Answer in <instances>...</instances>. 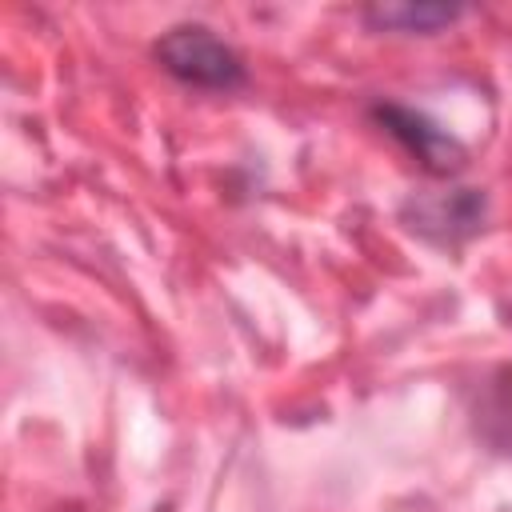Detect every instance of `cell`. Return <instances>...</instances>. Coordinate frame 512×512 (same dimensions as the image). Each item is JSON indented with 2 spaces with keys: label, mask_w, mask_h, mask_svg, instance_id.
<instances>
[{
  "label": "cell",
  "mask_w": 512,
  "mask_h": 512,
  "mask_svg": "<svg viewBox=\"0 0 512 512\" xmlns=\"http://www.w3.org/2000/svg\"><path fill=\"white\" fill-rule=\"evenodd\" d=\"M476 432L492 452L512 456V364L484 380L476 400Z\"/></svg>",
  "instance_id": "obj_4"
},
{
  "label": "cell",
  "mask_w": 512,
  "mask_h": 512,
  "mask_svg": "<svg viewBox=\"0 0 512 512\" xmlns=\"http://www.w3.org/2000/svg\"><path fill=\"white\" fill-rule=\"evenodd\" d=\"M156 60L180 84L204 92H232L248 80L244 60L204 24H176L156 40Z\"/></svg>",
  "instance_id": "obj_1"
},
{
  "label": "cell",
  "mask_w": 512,
  "mask_h": 512,
  "mask_svg": "<svg viewBox=\"0 0 512 512\" xmlns=\"http://www.w3.org/2000/svg\"><path fill=\"white\" fill-rule=\"evenodd\" d=\"M372 120L384 124L428 172H456L464 164V148L456 136H448L444 128H436L428 116L412 112V108H400V104H372Z\"/></svg>",
  "instance_id": "obj_2"
},
{
  "label": "cell",
  "mask_w": 512,
  "mask_h": 512,
  "mask_svg": "<svg viewBox=\"0 0 512 512\" xmlns=\"http://www.w3.org/2000/svg\"><path fill=\"white\" fill-rule=\"evenodd\" d=\"M464 8H448V4H380L368 8L364 20L376 28H400V32H436L444 24H452Z\"/></svg>",
  "instance_id": "obj_5"
},
{
  "label": "cell",
  "mask_w": 512,
  "mask_h": 512,
  "mask_svg": "<svg viewBox=\"0 0 512 512\" xmlns=\"http://www.w3.org/2000/svg\"><path fill=\"white\" fill-rule=\"evenodd\" d=\"M404 220L428 236V240H464L480 228L484 220V196L472 188H456V192H440V196H420L404 208Z\"/></svg>",
  "instance_id": "obj_3"
}]
</instances>
